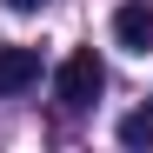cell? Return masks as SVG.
Masks as SVG:
<instances>
[{"label": "cell", "mask_w": 153, "mask_h": 153, "mask_svg": "<svg viewBox=\"0 0 153 153\" xmlns=\"http://www.w3.org/2000/svg\"><path fill=\"white\" fill-rule=\"evenodd\" d=\"M100 87H107V67H100L93 47H73V53L60 60V73H53V100L60 107H93Z\"/></svg>", "instance_id": "cell-1"}, {"label": "cell", "mask_w": 153, "mask_h": 153, "mask_svg": "<svg viewBox=\"0 0 153 153\" xmlns=\"http://www.w3.org/2000/svg\"><path fill=\"white\" fill-rule=\"evenodd\" d=\"M113 40L133 47V53H146L153 47V0H126V7L113 13Z\"/></svg>", "instance_id": "cell-2"}, {"label": "cell", "mask_w": 153, "mask_h": 153, "mask_svg": "<svg viewBox=\"0 0 153 153\" xmlns=\"http://www.w3.org/2000/svg\"><path fill=\"white\" fill-rule=\"evenodd\" d=\"M40 80V53L33 47H0V93H27Z\"/></svg>", "instance_id": "cell-3"}, {"label": "cell", "mask_w": 153, "mask_h": 153, "mask_svg": "<svg viewBox=\"0 0 153 153\" xmlns=\"http://www.w3.org/2000/svg\"><path fill=\"white\" fill-rule=\"evenodd\" d=\"M120 146H153V100L120 120Z\"/></svg>", "instance_id": "cell-4"}, {"label": "cell", "mask_w": 153, "mask_h": 153, "mask_svg": "<svg viewBox=\"0 0 153 153\" xmlns=\"http://www.w3.org/2000/svg\"><path fill=\"white\" fill-rule=\"evenodd\" d=\"M7 7H13V13H33V7H47V0H7Z\"/></svg>", "instance_id": "cell-5"}]
</instances>
